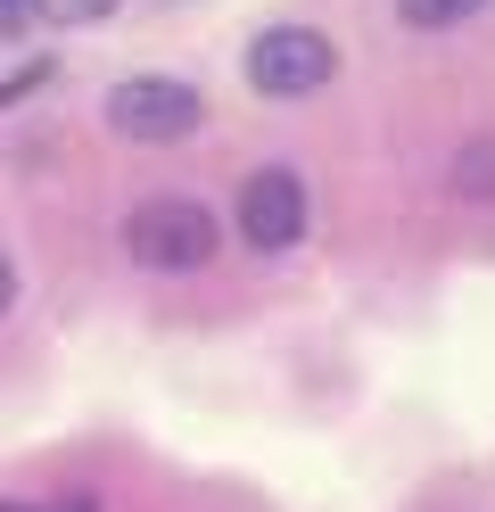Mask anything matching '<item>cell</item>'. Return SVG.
Instances as JSON below:
<instances>
[{"label":"cell","instance_id":"1","mask_svg":"<svg viewBox=\"0 0 495 512\" xmlns=\"http://www.w3.org/2000/svg\"><path fill=\"white\" fill-rule=\"evenodd\" d=\"M124 248L149 273H198L215 256V215L198 199H141L132 223H124Z\"/></svg>","mask_w":495,"mask_h":512},{"label":"cell","instance_id":"9","mask_svg":"<svg viewBox=\"0 0 495 512\" xmlns=\"http://www.w3.org/2000/svg\"><path fill=\"white\" fill-rule=\"evenodd\" d=\"M9 290H17V273H9V256H0V306H9Z\"/></svg>","mask_w":495,"mask_h":512},{"label":"cell","instance_id":"8","mask_svg":"<svg viewBox=\"0 0 495 512\" xmlns=\"http://www.w3.org/2000/svg\"><path fill=\"white\" fill-rule=\"evenodd\" d=\"M116 0H66V17H108Z\"/></svg>","mask_w":495,"mask_h":512},{"label":"cell","instance_id":"10","mask_svg":"<svg viewBox=\"0 0 495 512\" xmlns=\"http://www.w3.org/2000/svg\"><path fill=\"white\" fill-rule=\"evenodd\" d=\"M58 512H99V504H91V496H66V504H58Z\"/></svg>","mask_w":495,"mask_h":512},{"label":"cell","instance_id":"6","mask_svg":"<svg viewBox=\"0 0 495 512\" xmlns=\"http://www.w3.org/2000/svg\"><path fill=\"white\" fill-rule=\"evenodd\" d=\"M454 182H462V190H495V141H471V149H462Z\"/></svg>","mask_w":495,"mask_h":512},{"label":"cell","instance_id":"5","mask_svg":"<svg viewBox=\"0 0 495 512\" xmlns=\"http://www.w3.org/2000/svg\"><path fill=\"white\" fill-rule=\"evenodd\" d=\"M487 0H396V17L413 25V34H446V25H471Z\"/></svg>","mask_w":495,"mask_h":512},{"label":"cell","instance_id":"3","mask_svg":"<svg viewBox=\"0 0 495 512\" xmlns=\"http://www.w3.org/2000/svg\"><path fill=\"white\" fill-rule=\"evenodd\" d=\"M330 75H339V50H330V34H314V25H273V34H256V50H248V83L264 100H306Z\"/></svg>","mask_w":495,"mask_h":512},{"label":"cell","instance_id":"4","mask_svg":"<svg viewBox=\"0 0 495 512\" xmlns=\"http://www.w3.org/2000/svg\"><path fill=\"white\" fill-rule=\"evenodd\" d=\"M240 240L264 248V256L306 240V182H297L289 166H264V174L240 182Z\"/></svg>","mask_w":495,"mask_h":512},{"label":"cell","instance_id":"11","mask_svg":"<svg viewBox=\"0 0 495 512\" xmlns=\"http://www.w3.org/2000/svg\"><path fill=\"white\" fill-rule=\"evenodd\" d=\"M0 512H25V504H0Z\"/></svg>","mask_w":495,"mask_h":512},{"label":"cell","instance_id":"7","mask_svg":"<svg viewBox=\"0 0 495 512\" xmlns=\"http://www.w3.org/2000/svg\"><path fill=\"white\" fill-rule=\"evenodd\" d=\"M33 17H42V0H0V42H17Z\"/></svg>","mask_w":495,"mask_h":512},{"label":"cell","instance_id":"2","mask_svg":"<svg viewBox=\"0 0 495 512\" xmlns=\"http://www.w3.org/2000/svg\"><path fill=\"white\" fill-rule=\"evenodd\" d=\"M198 116H207V100H198L190 83H174V75H132V83L108 91V124H116L124 141H141V149L190 141Z\"/></svg>","mask_w":495,"mask_h":512}]
</instances>
